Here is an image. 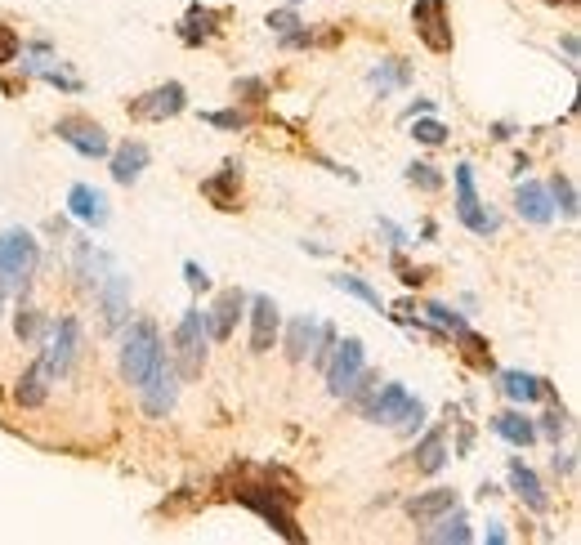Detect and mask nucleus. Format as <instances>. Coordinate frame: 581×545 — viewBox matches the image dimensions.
<instances>
[{
  "mask_svg": "<svg viewBox=\"0 0 581 545\" xmlns=\"http://www.w3.org/2000/svg\"><path fill=\"white\" fill-rule=\"evenodd\" d=\"M108 157H112V179L130 188V184H135V179H139V175H144V170H148V157H152V152H148V143H139V139H126V143H121L117 152H108Z\"/></svg>",
  "mask_w": 581,
  "mask_h": 545,
  "instance_id": "nucleus-19",
  "label": "nucleus"
},
{
  "mask_svg": "<svg viewBox=\"0 0 581 545\" xmlns=\"http://www.w3.org/2000/svg\"><path fill=\"white\" fill-rule=\"evenodd\" d=\"M36 260H41V246H36V237L27 228H5L0 233V277H5L9 291H27Z\"/></svg>",
  "mask_w": 581,
  "mask_h": 545,
  "instance_id": "nucleus-3",
  "label": "nucleus"
},
{
  "mask_svg": "<svg viewBox=\"0 0 581 545\" xmlns=\"http://www.w3.org/2000/svg\"><path fill=\"white\" fill-rule=\"evenodd\" d=\"M269 81L264 76H237L233 81V99H242V103H269Z\"/></svg>",
  "mask_w": 581,
  "mask_h": 545,
  "instance_id": "nucleus-32",
  "label": "nucleus"
},
{
  "mask_svg": "<svg viewBox=\"0 0 581 545\" xmlns=\"http://www.w3.org/2000/svg\"><path fill=\"white\" fill-rule=\"evenodd\" d=\"M452 179H456V219H461L474 237H492L501 228V219L479 202V188H474V166H465V161H461Z\"/></svg>",
  "mask_w": 581,
  "mask_h": 545,
  "instance_id": "nucleus-6",
  "label": "nucleus"
},
{
  "mask_svg": "<svg viewBox=\"0 0 581 545\" xmlns=\"http://www.w3.org/2000/svg\"><path fill=\"white\" fill-rule=\"evenodd\" d=\"M412 27L421 36L425 50L452 54V23H447V0H416L412 5Z\"/></svg>",
  "mask_w": 581,
  "mask_h": 545,
  "instance_id": "nucleus-7",
  "label": "nucleus"
},
{
  "mask_svg": "<svg viewBox=\"0 0 581 545\" xmlns=\"http://www.w3.org/2000/svg\"><path fill=\"white\" fill-rule=\"evenodd\" d=\"M322 371H327V389H331V398H345V394H349V385L358 380V371H363V340H358V336L340 340V344H336V353H331V362H327Z\"/></svg>",
  "mask_w": 581,
  "mask_h": 545,
  "instance_id": "nucleus-10",
  "label": "nucleus"
},
{
  "mask_svg": "<svg viewBox=\"0 0 581 545\" xmlns=\"http://www.w3.org/2000/svg\"><path fill=\"white\" fill-rule=\"evenodd\" d=\"M188 108V90L179 81H166V85H157V90H148V94H139V99H130V117L135 121H170V117H179V112Z\"/></svg>",
  "mask_w": 581,
  "mask_h": 545,
  "instance_id": "nucleus-8",
  "label": "nucleus"
},
{
  "mask_svg": "<svg viewBox=\"0 0 581 545\" xmlns=\"http://www.w3.org/2000/svg\"><path fill=\"white\" fill-rule=\"evenodd\" d=\"M430 108H434V103H430V99H416V103H412V108H407V117H425V112H430Z\"/></svg>",
  "mask_w": 581,
  "mask_h": 545,
  "instance_id": "nucleus-46",
  "label": "nucleus"
},
{
  "mask_svg": "<svg viewBox=\"0 0 581 545\" xmlns=\"http://www.w3.org/2000/svg\"><path fill=\"white\" fill-rule=\"evenodd\" d=\"M291 5H295V0H291Z\"/></svg>",
  "mask_w": 581,
  "mask_h": 545,
  "instance_id": "nucleus-52",
  "label": "nucleus"
},
{
  "mask_svg": "<svg viewBox=\"0 0 581 545\" xmlns=\"http://www.w3.org/2000/svg\"><path fill=\"white\" fill-rule=\"evenodd\" d=\"M202 121H206V126H215V130H246V126H251V112H242V108L202 112Z\"/></svg>",
  "mask_w": 581,
  "mask_h": 545,
  "instance_id": "nucleus-36",
  "label": "nucleus"
},
{
  "mask_svg": "<svg viewBox=\"0 0 581 545\" xmlns=\"http://www.w3.org/2000/svg\"><path fill=\"white\" fill-rule=\"evenodd\" d=\"M425 313H430V322H438V327H443L447 336H452L456 327H465V318H461V313H452L447 304H425Z\"/></svg>",
  "mask_w": 581,
  "mask_h": 545,
  "instance_id": "nucleus-40",
  "label": "nucleus"
},
{
  "mask_svg": "<svg viewBox=\"0 0 581 545\" xmlns=\"http://www.w3.org/2000/svg\"><path fill=\"white\" fill-rule=\"evenodd\" d=\"M367 420H376V425H403V429H421L425 420V407L421 398H412L403 385H385L371 394V403L363 407Z\"/></svg>",
  "mask_w": 581,
  "mask_h": 545,
  "instance_id": "nucleus-5",
  "label": "nucleus"
},
{
  "mask_svg": "<svg viewBox=\"0 0 581 545\" xmlns=\"http://www.w3.org/2000/svg\"><path fill=\"white\" fill-rule=\"evenodd\" d=\"M546 5H559V0H546Z\"/></svg>",
  "mask_w": 581,
  "mask_h": 545,
  "instance_id": "nucleus-51",
  "label": "nucleus"
},
{
  "mask_svg": "<svg viewBox=\"0 0 581 545\" xmlns=\"http://www.w3.org/2000/svg\"><path fill=\"white\" fill-rule=\"evenodd\" d=\"M242 309H246V291L242 286H228V291H219V300H215V309L206 313V336L211 340H233V331H237V318H242Z\"/></svg>",
  "mask_w": 581,
  "mask_h": 545,
  "instance_id": "nucleus-14",
  "label": "nucleus"
},
{
  "mask_svg": "<svg viewBox=\"0 0 581 545\" xmlns=\"http://www.w3.org/2000/svg\"><path fill=\"white\" fill-rule=\"evenodd\" d=\"M564 429H568V416H564V407H555V411H546L541 416V425H537V434H546V438H564Z\"/></svg>",
  "mask_w": 581,
  "mask_h": 545,
  "instance_id": "nucleus-41",
  "label": "nucleus"
},
{
  "mask_svg": "<svg viewBox=\"0 0 581 545\" xmlns=\"http://www.w3.org/2000/svg\"><path fill=\"white\" fill-rule=\"evenodd\" d=\"M452 340H456V349H461V358L470 362V367H479V371H492L497 362H492V349H488V340L479 336V331H470V327H456L452 331Z\"/></svg>",
  "mask_w": 581,
  "mask_h": 545,
  "instance_id": "nucleus-27",
  "label": "nucleus"
},
{
  "mask_svg": "<svg viewBox=\"0 0 581 545\" xmlns=\"http://www.w3.org/2000/svg\"><path fill=\"white\" fill-rule=\"evenodd\" d=\"M501 389H506L514 403H537V398H550V403H555V389L541 376H528V371H501Z\"/></svg>",
  "mask_w": 581,
  "mask_h": 545,
  "instance_id": "nucleus-24",
  "label": "nucleus"
},
{
  "mask_svg": "<svg viewBox=\"0 0 581 545\" xmlns=\"http://www.w3.org/2000/svg\"><path fill=\"white\" fill-rule=\"evenodd\" d=\"M68 210L90 228L108 224V197H103L99 188H90V184H72L68 188Z\"/></svg>",
  "mask_w": 581,
  "mask_h": 545,
  "instance_id": "nucleus-18",
  "label": "nucleus"
},
{
  "mask_svg": "<svg viewBox=\"0 0 581 545\" xmlns=\"http://www.w3.org/2000/svg\"><path fill=\"white\" fill-rule=\"evenodd\" d=\"M18 50H23V41H18V32L9 23H0V68H9V63L18 59Z\"/></svg>",
  "mask_w": 581,
  "mask_h": 545,
  "instance_id": "nucleus-39",
  "label": "nucleus"
},
{
  "mask_svg": "<svg viewBox=\"0 0 581 545\" xmlns=\"http://www.w3.org/2000/svg\"><path fill=\"white\" fill-rule=\"evenodd\" d=\"M206 313L202 309H184L175 327V376L179 380H197L206 371Z\"/></svg>",
  "mask_w": 581,
  "mask_h": 545,
  "instance_id": "nucleus-4",
  "label": "nucleus"
},
{
  "mask_svg": "<svg viewBox=\"0 0 581 545\" xmlns=\"http://www.w3.org/2000/svg\"><path fill=\"white\" fill-rule=\"evenodd\" d=\"M237 184H242V166L237 161H224L215 179H202V197L215 210H237Z\"/></svg>",
  "mask_w": 581,
  "mask_h": 545,
  "instance_id": "nucleus-20",
  "label": "nucleus"
},
{
  "mask_svg": "<svg viewBox=\"0 0 581 545\" xmlns=\"http://www.w3.org/2000/svg\"><path fill=\"white\" fill-rule=\"evenodd\" d=\"M488 528H492V532H488V541H492V545H501V541H506V532H501V523H488Z\"/></svg>",
  "mask_w": 581,
  "mask_h": 545,
  "instance_id": "nucleus-49",
  "label": "nucleus"
},
{
  "mask_svg": "<svg viewBox=\"0 0 581 545\" xmlns=\"http://www.w3.org/2000/svg\"><path fill=\"white\" fill-rule=\"evenodd\" d=\"M5 295H9V286H5V277H0V313H5Z\"/></svg>",
  "mask_w": 581,
  "mask_h": 545,
  "instance_id": "nucleus-50",
  "label": "nucleus"
},
{
  "mask_svg": "<svg viewBox=\"0 0 581 545\" xmlns=\"http://www.w3.org/2000/svg\"><path fill=\"white\" fill-rule=\"evenodd\" d=\"M430 541H456V545H465V541H474V532H470V523H465L461 514L452 510V519L438 523V528L430 532Z\"/></svg>",
  "mask_w": 581,
  "mask_h": 545,
  "instance_id": "nucleus-35",
  "label": "nucleus"
},
{
  "mask_svg": "<svg viewBox=\"0 0 581 545\" xmlns=\"http://www.w3.org/2000/svg\"><path fill=\"white\" fill-rule=\"evenodd\" d=\"M99 304H103V327L117 331L121 322H126V313H130V277H121V273L103 277V282H99Z\"/></svg>",
  "mask_w": 581,
  "mask_h": 545,
  "instance_id": "nucleus-16",
  "label": "nucleus"
},
{
  "mask_svg": "<svg viewBox=\"0 0 581 545\" xmlns=\"http://www.w3.org/2000/svg\"><path fill=\"white\" fill-rule=\"evenodd\" d=\"M264 23H269L278 36H287V32H295V27H300V14H295V9H273Z\"/></svg>",
  "mask_w": 581,
  "mask_h": 545,
  "instance_id": "nucleus-42",
  "label": "nucleus"
},
{
  "mask_svg": "<svg viewBox=\"0 0 581 545\" xmlns=\"http://www.w3.org/2000/svg\"><path fill=\"white\" fill-rule=\"evenodd\" d=\"M76 349H81V322H76V318H59L50 349L41 353L45 367H50V376H68L72 362H76Z\"/></svg>",
  "mask_w": 581,
  "mask_h": 545,
  "instance_id": "nucleus-12",
  "label": "nucleus"
},
{
  "mask_svg": "<svg viewBox=\"0 0 581 545\" xmlns=\"http://www.w3.org/2000/svg\"><path fill=\"white\" fill-rule=\"evenodd\" d=\"M313 344H318V322H313V318H295L291 327H287V358L304 362L313 353Z\"/></svg>",
  "mask_w": 581,
  "mask_h": 545,
  "instance_id": "nucleus-28",
  "label": "nucleus"
},
{
  "mask_svg": "<svg viewBox=\"0 0 581 545\" xmlns=\"http://www.w3.org/2000/svg\"><path fill=\"white\" fill-rule=\"evenodd\" d=\"M161 358H166V349H161L157 322H135V327L126 331V340H121V380L139 389Z\"/></svg>",
  "mask_w": 581,
  "mask_h": 545,
  "instance_id": "nucleus-2",
  "label": "nucleus"
},
{
  "mask_svg": "<svg viewBox=\"0 0 581 545\" xmlns=\"http://www.w3.org/2000/svg\"><path fill=\"white\" fill-rule=\"evenodd\" d=\"M412 465L421 474H438V470H443V465H447V438H443V429H430V434L416 443Z\"/></svg>",
  "mask_w": 581,
  "mask_h": 545,
  "instance_id": "nucleus-26",
  "label": "nucleus"
},
{
  "mask_svg": "<svg viewBox=\"0 0 581 545\" xmlns=\"http://www.w3.org/2000/svg\"><path fill=\"white\" fill-rule=\"evenodd\" d=\"M23 72L41 76V81L59 85V90H68V94H81V81H76V76H68L63 68H50V63H23Z\"/></svg>",
  "mask_w": 581,
  "mask_h": 545,
  "instance_id": "nucleus-34",
  "label": "nucleus"
},
{
  "mask_svg": "<svg viewBox=\"0 0 581 545\" xmlns=\"http://www.w3.org/2000/svg\"><path fill=\"white\" fill-rule=\"evenodd\" d=\"M546 193H550V202L564 210L568 219H577V188H573V179H568V175H555V179H550Z\"/></svg>",
  "mask_w": 581,
  "mask_h": 545,
  "instance_id": "nucleus-31",
  "label": "nucleus"
},
{
  "mask_svg": "<svg viewBox=\"0 0 581 545\" xmlns=\"http://www.w3.org/2000/svg\"><path fill=\"white\" fill-rule=\"evenodd\" d=\"M492 434L497 438H506L510 447H532L537 443V425H532L523 411H501V416H492Z\"/></svg>",
  "mask_w": 581,
  "mask_h": 545,
  "instance_id": "nucleus-25",
  "label": "nucleus"
},
{
  "mask_svg": "<svg viewBox=\"0 0 581 545\" xmlns=\"http://www.w3.org/2000/svg\"><path fill=\"white\" fill-rule=\"evenodd\" d=\"M510 487H514V496H519L523 505H528L532 514H546L550 510V496H546V487H541V478L523 465V456H510Z\"/></svg>",
  "mask_w": 581,
  "mask_h": 545,
  "instance_id": "nucleus-17",
  "label": "nucleus"
},
{
  "mask_svg": "<svg viewBox=\"0 0 581 545\" xmlns=\"http://www.w3.org/2000/svg\"><path fill=\"white\" fill-rule=\"evenodd\" d=\"M371 85H376L380 94H389L394 85H412V68H407L403 59H385L376 72H371Z\"/></svg>",
  "mask_w": 581,
  "mask_h": 545,
  "instance_id": "nucleus-30",
  "label": "nucleus"
},
{
  "mask_svg": "<svg viewBox=\"0 0 581 545\" xmlns=\"http://www.w3.org/2000/svg\"><path fill=\"white\" fill-rule=\"evenodd\" d=\"M184 282L193 286V291H206V286H211V273H206L202 264H193V260H188V264H184Z\"/></svg>",
  "mask_w": 581,
  "mask_h": 545,
  "instance_id": "nucleus-44",
  "label": "nucleus"
},
{
  "mask_svg": "<svg viewBox=\"0 0 581 545\" xmlns=\"http://www.w3.org/2000/svg\"><path fill=\"white\" fill-rule=\"evenodd\" d=\"M412 139L425 143V148H438V143L447 139V126H443V121H434V117H421V121L412 126Z\"/></svg>",
  "mask_w": 581,
  "mask_h": 545,
  "instance_id": "nucleus-38",
  "label": "nucleus"
},
{
  "mask_svg": "<svg viewBox=\"0 0 581 545\" xmlns=\"http://www.w3.org/2000/svg\"><path fill=\"white\" fill-rule=\"evenodd\" d=\"M394 273H398V282H403V286H421L425 277H430L425 269H412V264H407L403 255H394Z\"/></svg>",
  "mask_w": 581,
  "mask_h": 545,
  "instance_id": "nucleus-43",
  "label": "nucleus"
},
{
  "mask_svg": "<svg viewBox=\"0 0 581 545\" xmlns=\"http://www.w3.org/2000/svg\"><path fill=\"white\" fill-rule=\"evenodd\" d=\"M380 233H385L389 242H394V251H403V246H407V233H403L398 224H389V219H380Z\"/></svg>",
  "mask_w": 581,
  "mask_h": 545,
  "instance_id": "nucleus-45",
  "label": "nucleus"
},
{
  "mask_svg": "<svg viewBox=\"0 0 581 545\" xmlns=\"http://www.w3.org/2000/svg\"><path fill=\"white\" fill-rule=\"evenodd\" d=\"M555 470H559V474H573V470H577L573 456H555Z\"/></svg>",
  "mask_w": 581,
  "mask_h": 545,
  "instance_id": "nucleus-47",
  "label": "nucleus"
},
{
  "mask_svg": "<svg viewBox=\"0 0 581 545\" xmlns=\"http://www.w3.org/2000/svg\"><path fill=\"white\" fill-rule=\"evenodd\" d=\"M50 367H45V358H36L32 367L23 371V376H18V389H14V398L23 407H41L45 398H50Z\"/></svg>",
  "mask_w": 581,
  "mask_h": 545,
  "instance_id": "nucleus-23",
  "label": "nucleus"
},
{
  "mask_svg": "<svg viewBox=\"0 0 581 545\" xmlns=\"http://www.w3.org/2000/svg\"><path fill=\"white\" fill-rule=\"evenodd\" d=\"M54 135L68 143L72 152H81V157H90V161H103L112 152L108 130L94 126V121H85V117H63L59 126H54Z\"/></svg>",
  "mask_w": 581,
  "mask_h": 545,
  "instance_id": "nucleus-9",
  "label": "nucleus"
},
{
  "mask_svg": "<svg viewBox=\"0 0 581 545\" xmlns=\"http://www.w3.org/2000/svg\"><path fill=\"white\" fill-rule=\"evenodd\" d=\"M251 304V353H269L278 344V331H282V318H278V304L273 295H255Z\"/></svg>",
  "mask_w": 581,
  "mask_h": 545,
  "instance_id": "nucleus-15",
  "label": "nucleus"
},
{
  "mask_svg": "<svg viewBox=\"0 0 581 545\" xmlns=\"http://www.w3.org/2000/svg\"><path fill=\"white\" fill-rule=\"evenodd\" d=\"M564 54H568V59H577V36H573V32L564 36Z\"/></svg>",
  "mask_w": 581,
  "mask_h": 545,
  "instance_id": "nucleus-48",
  "label": "nucleus"
},
{
  "mask_svg": "<svg viewBox=\"0 0 581 545\" xmlns=\"http://www.w3.org/2000/svg\"><path fill=\"white\" fill-rule=\"evenodd\" d=\"M407 184L421 188V193H438V188H443V175H438V166H430V161H412V166H407Z\"/></svg>",
  "mask_w": 581,
  "mask_h": 545,
  "instance_id": "nucleus-33",
  "label": "nucleus"
},
{
  "mask_svg": "<svg viewBox=\"0 0 581 545\" xmlns=\"http://www.w3.org/2000/svg\"><path fill=\"white\" fill-rule=\"evenodd\" d=\"M224 9H211V5H188L184 18L175 23V36L188 45V50H197V45H211L219 32H224Z\"/></svg>",
  "mask_w": 581,
  "mask_h": 545,
  "instance_id": "nucleus-11",
  "label": "nucleus"
},
{
  "mask_svg": "<svg viewBox=\"0 0 581 545\" xmlns=\"http://www.w3.org/2000/svg\"><path fill=\"white\" fill-rule=\"evenodd\" d=\"M514 210H519V219H528V224H550V219H555L550 193L541 184H528V179H523L519 193H514Z\"/></svg>",
  "mask_w": 581,
  "mask_h": 545,
  "instance_id": "nucleus-22",
  "label": "nucleus"
},
{
  "mask_svg": "<svg viewBox=\"0 0 581 545\" xmlns=\"http://www.w3.org/2000/svg\"><path fill=\"white\" fill-rule=\"evenodd\" d=\"M456 510V492L452 487H430V492H421V496H412L407 501V514H412L416 523H434V519H443V514H452Z\"/></svg>",
  "mask_w": 581,
  "mask_h": 545,
  "instance_id": "nucleus-21",
  "label": "nucleus"
},
{
  "mask_svg": "<svg viewBox=\"0 0 581 545\" xmlns=\"http://www.w3.org/2000/svg\"><path fill=\"white\" fill-rule=\"evenodd\" d=\"M331 282H336V286H340V291H345V295H354V300H363L367 309L385 313V300H380V291H376V286H371V282H363V277H358V273H336V277H331Z\"/></svg>",
  "mask_w": 581,
  "mask_h": 545,
  "instance_id": "nucleus-29",
  "label": "nucleus"
},
{
  "mask_svg": "<svg viewBox=\"0 0 581 545\" xmlns=\"http://www.w3.org/2000/svg\"><path fill=\"white\" fill-rule=\"evenodd\" d=\"M41 327H45L41 309H32V304H23V309H18V318H14V331H18V340H36V336H41Z\"/></svg>",
  "mask_w": 581,
  "mask_h": 545,
  "instance_id": "nucleus-37",
  "label": "nucleus"
},
{
  "mask_svg": "<svg viewBox=\"0 0 581 545\" xmlns=\"http://www.w3.org/2000/svg\"><path fill=\"white\" fill-rule=\"evenodd\" d=\"M139 394H144V411L148 416H166V411H175V398H179V376L166 367V358L152 367V376L139 385Z\"/></svg>",
  "mask_w": 581,
  "mask_h": 545,
  "instance_id": "nucleus-13",
  "label": "nucleus"
},
{
  "mask_svg": "<svg viewBox=\"0 0 581 545\" xmlns=\"http://www.w3.org/2000/svg\"><path fill=\"white\" fill-rule=\"evenodd\" d=\"M224 492L233 496L237 505L255 510L278 537H287L291 545L304 541L300 523H295V514H291L295 505L304 501V492L287 470H273V465H264V470H255V465H233L228 478H224Z\"/></svg>",
  "mask_w": 581,
  "mask_h": 545,
  "instance_id": "nucleus-1",
  "label": "nucleus"
}]
</instances>
